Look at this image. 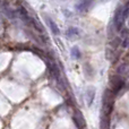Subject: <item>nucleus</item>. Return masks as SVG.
Returning a JSON list of instances; mask_svg holds the SVG:
<instances>
[{
    "mask_svg": "<svg viewBox=\"0 0 129 129\" xmlns=\"http://www.w3.org/2000/svg\"><path fill=\"white\" fill-rule=\"evenodd\" d=\"M44 18H45V22H47V24L49 25L50 29H51V32L54 34V35H58V34L60 33V31H59V28H58V26H57V24L51 19V18L48 17V16H45Z\"/></svg>",
    "mask_w": 129,
    "mask_h": 129,
    "instance_id": "nucleus-1",
    "label": "nucleus"
},
{
    "mask_svg": "<svg viewBox=\"0 0 129 129\" xmlns=\"http://www.w3.org/2000/svg\"><path fill=\"white\" fill-rule=\"evenodd\" d=\"M94 96H95V91H94L93 87H89V88L86 89V101H87V104L91 105L92 102L94 100Z\"/></svg>",
    "mask_w": 129,
    "mask_h": 129,
    "instance_id": "nucleus-2",
    "label": "nucleus"
},
{
    "mask_svg": "<svg viewBox=\"0 0 129 129\" xmlns=\"http://www.w3.org/2000/svg\"><path fill=\"white\" fill-rule=\"evenodd\" d=\"M71 57L74 59H79L80 58V52H79V49L77 47H74L71 49Z\"/></svg>",
    "mask_w": 129,
    "mask_h": 129,
    "instance_id": "nucleus-3",
    "label": "nucleus"
}]
</instances>
